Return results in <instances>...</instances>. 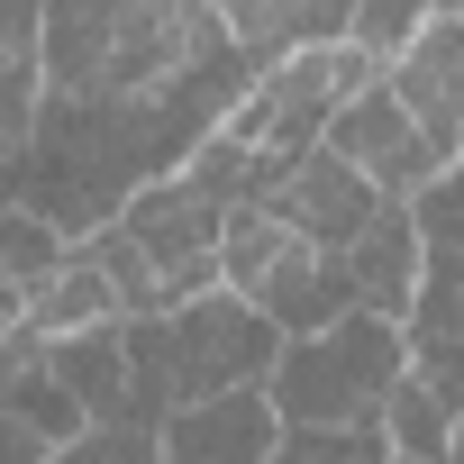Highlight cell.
Here are the masks:
<instances>
[{
  "mask_svg": "<svg viewBox=\"0 0 464 464\" xmlns=\"http://www.w3.org/2000/svg\"><path fill=\"white\" fill-rule=\"evenodd\" d=\"M46 464H155V428H128V419H101L64 446H46Z\"/></svg>",
  "mask_w": 464,
  "mask_h": 464,
  "instance_id": "ac0fdd59",
  "label": "cell"
},
{
  "mask_svg": "<svg viewBox=\"0 0 464 464\" xmlns=\"http://www.w3.org/2000/svg\"><path fill=\"white\" fill-rule=\"evenodd\" d=\"M382 464H410V455H382Z\"/></svg>",
  "mask_w": 464,
  "mask_h": 464,
  "instance_id": "44dd1931",
  "label": "cell"
},
{
  "mask_svg": "<svg viewBox=\"0 0 464 464\" xmlns=\"http://www.w3.org/2000/svg\"><path fill=\"white\" fill-rule=\"evenodd\" d=\"M119 319V301H110V283H101V265L82 256V246H64V265L28 292V310H19V328L28 337H82V328H110Z\"/></svg>",
  "mask_w": 464,
  "mask_h": 464,
  "instance_id": "4fadbf2b",
  "label": "cell"
},
{
  "mask_svg": "<svg viewBox=\"0 0 464 464\" xmlns=\"http://www.w3.org/2000/svg\"><path fill=\"white\" fill-rule=\"evenodd\" d=\"M392 382H401V328L373 310H346L310 337H283L256 392L283 428H373Z\"/></svg>",
  "mask_w": 464,
  "mask_h": 464,
  "instance_id": "3957f363",
  "label": "cell"
},
{
  "mask_svg": "<svg viewBox=\"0 0 464 464\" xmlns=\"http://www.w3.org/2000/svg\"><path fill=\"white\" fill-rule=\"evenodd\" d=\"M209 19L227 28L246 64H274L292 46H337L346 37V0H209Z\"/></svg>",
  "mask_w": 464,
  "mask_h": 464,
  "instance_id": "30bf717a",
  "label": "cell"
},
{
  "mask_svg": "<svg viewBox=\"0 0 464 464\" xmlns=\"http://www.w3.org/2000/svg\"><path fill=\"white\" fill-rule=\"evenodd\" d=\"M46 373L64 382V401L101 428V419H128V346H119V319L110 328H82V337H46Z\"/></svg>",
  "mask_w": 464,
  "mask_h": 464,
  "instance_id": "7c38bea8",
  "label": "cell"
},
{
  "mask_svg": "<svg viewBox=\"0 0 464 464\" xmlns=\"http://www.w3.org/2000/svg\"><path fill=\"white\" fill-rule=\"evenodd\" d=\"M373 437H382V455L446 464V446H455V401H446V392H428L419 373H401V382L382 392V419H373Z\"/></svg>",
  "mask_w": 464,
  "mask_h": 464,
  "instance_id": "5bb4252c",
  "label": "cell"
},
{
  "mask_svg": "<svg viewBox=\"0 0 464 464\" xmlns=\"http://www.w3.org/2000/svg\"><path fill=\"white\" fill-rule=\"evenodd\" d=\"M274 446L283 419L265 410V392H209L155 419V464H274Z\"/></svg>",
  "mask_w": 464,
  "mask_h": 464,
  "instance_id": "ba28073f",
  "label": "cell"
},
{
  "mask_svg": "<svg viewBox=\"0 0 464 464\" xmlns=\"http://www.w3.org/2000/svg\"><path fill=\"white\" fill-rule=\"evenodd\" d=\"M410 274H419V227L401 200H382L364 227H355V246H346V283H355V310L373 319H401L410 301Z\"/></svg>",
  "mask_w": 464,
  "mask_h": 464,
  "instance_id": "8fae6325",
  "label": "cell"
},
{
  "mask_svg": "<svg viewBox=\"0 0 464 464\" xmlns=\"http://www.w3.org/2000/svg\"><path fill=\"white\" fill-rule=\"evenodd\" d=\"M274 464H382L373 428H283Z\"/></svg>",
  "mask_w": 464,
  "mask_h": 464,
  "instance_id": "e0dca14e",
  "label": "cell"
},
{
  "mask_svg": "<svg viewBox=\"0 0 464 464\" xmlns=\"http://www.w3.org/2000/svg\"><path fill=\"white\" fill-rule=\"evenodd\" d=\"M265 209L292 227L301 246H328V256H346V246H355V227L382 209V191H373L364 173H346L328 146H310V155H292V164H283V182L265 191Z\"/></svg>",
  "mask_w": 464,
  "mask_h": 464,
  "instance_id": "52a82bcc",
  "label": "cell"
},
{
  "mask_svg": "<svg viewBox=\"0 0 464 464\" xmlns=\"http://www.w3.org/2000/svg\"><path fill=\"white\" fill-rule=\"evenodd\" d=\"M382 92H392L401 119L455 164V155H464V19H428V28L382 64Z\"/></svg>",
  "mask_w": 464,
  "mask_h": 464,
  "instance_id": "8992f818",
  "label": "cell"
},
{
  "mask_svg": "<svg viewBox=\"0 0 464 464\" xmlns=\"http://www.w3.org/2000/svg\"><path fill=\"white\" fill-rule=\"evenodd\" d=\"M319 146H328L346 173H364L382 200H410V191H428L437 173H455V164H446V155H437V146L401 119V101L382 92V73H373V82H364V92L328 119V137H319Z\"/></svg>",
  "mask_w": 464,
  "mask_h": 464,
  "instance_id": "5b68a950",
  "label": "cell"
},
{
  "mask_svg": "<svg viewBox=\"0 0 464 464\" xmlns=\"http://www.w3.org/2000/svg\"><path fill=\"white\" fill-rule=\"evenodd\" d=\"M55 265H64V237H55V227H46V218H28V209H0V283L28 301Z\"/></svg>",
  "mask_w": 464,
  "mask_h": 464,
  "instance_id": "2e32d148",
  "label": "cell"
},
{
  "mask_svg": "<svg viewBox=\"0 0 464 464\" xmlns=\"http://www.w3.org/2000/svg\"><path fill=\"white\" fill-rule=\"evenodd\" d=\"M428 10H437V19H455V0H428Z\"/></svg>",
  "mask_w": 464,
  "mask_h": 464,
  "instance_id": "ffe728a7",
  "label": "cell"
},
{
  "mask_svg": "<svg viewBox=\"0 0 464 464\" xmlns=\"http://www.w3.org/2000/svg\"><path fill=\"white\" fill-rule=\"evenodd\" d=\"M209 55H227V28L209 19V0H46L37 10L46 101H137Z\"/></svg>",
  "mask_w": 464,
  "mask_h": 464,
  "instance_id": "6da1fadb",
  "label": "cell"
},
{
  "mask_svg": "<svg viewBox=\"0 0 464 464\" xmlns=\"http://www.w3.org/2000/svg\"><path fill=\"white\" fill-rule=\"evenodd\" d=\"M119 346H128V428H155L164 410H191L209 392H256L283 337L237 292H200L155 319H119Z\"/></svg>",
  "mask_w": 464,
  "mask_h": 464,
  "instance_id": "7a4b0ae2",
  "label": "cell"
},
{
  "mask_svg": "<svg viewBox=\"0 0 464 464\" xmlns=\"http://www.w3.org/2000/svg\"><path fill=\"white\" fill-rule=\"evenodd\" d=\"M0 464H46V446H37V437L10 419V410H0Z\"/></svg>",
  "mask_w": 464,
  "mask_h": 464,
  "instance_id": "d6986e66",
  "label": "cell"
},
{
  "mask_svg": "<svg viewBox=\"0 0 464 464\" xmlns=\"http://www.w3.org/2000/svg\"><path fill=\"white\" fill-rule=\"evenodd\" d=\"M246 310H265V328H274V337H310V328L346 319V310H355L346 256H328V246H301V237H292V246L265 265V283L246 292Z\"/></svg>",
  "mask_w": 464,
  "mask_h": 464,
  "instance_id": "9c48e42d",
  "label": "cell"
},
{
  "mask_svg": "<svg viewBox=\"0 0 464 464\" xmlns=\"http://www.w3.org/2000/svg\"><path fill=\"white\" fill-rule=\"evenodd\" d=\"M373 73H382V64L355 55V46H292V55L256 64V82L237 92V110L218 119V137H237V146L292 164V155H310V146L328 137V119H337Z\"/></svg>",
  "mask_w": 464,
  "mask_h": 464,
  "instance_id": "277c9868",
  "label": "cell"
},
{
  "mask_svg": "<svg viewBox=\"0 0 464 464\" xmlns=\"http://www.w3.org/2000/svg\"><path fill=\"white\" fill-rule=\"evenodd\" d=\"M437 10L428 0H346V37L337 46H355V55H373V64H392L419 28H428Z\"/></svg>",
  "mask_w": 464,
  "mask_h": 464,
  "instance_id": "9a60e30c",
  "label": "cell"
}]
</instances>
